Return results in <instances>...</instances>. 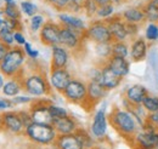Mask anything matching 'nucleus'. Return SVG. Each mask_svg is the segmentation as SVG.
I'll use <instances>...</instances> for the list:
<instances>
[{"label":"nucleus","mask_w":158,"mask_h":149,"mask_svg":"<svg viewBox=\"0 0 158 149\" xmlns=\"http://www.w3.org/2000/svg\"><path fill=\"white\" fill-rule=\"evenodd\" d=\"M108 120L112 127L124 138L134 139L135 135L138 133V121L131 112H129L128 109H120L118 107H113L108 116Z\"/></svg>","instance_id":"f257e3e1"},{"label":"nucleus","mask_w":158,"mask_h":149,"mask_svg":"<svg viewBox=\"0 0 158 149\" xmlns=\"http://www.w3.org/2000/svg\"><path fill=\"white\" fill-rule=\"evenodd\" d=\"M26 52L19 46H12L4 59L0 62V72L4 76L14 78L23 70L22 66L26 61Z\"/></svg>","instance_id":"f03ea898"},{"label":"nucleus","mask_w":158,"mask_h":149,"mask_svg":"<svg viewBox=\"0 0 158 149\" xmlns=\"http://www.w3.org/2000/svg\"><path fill=\"white\" fill-rule=\"evenodd\" d=\"M24 135L28 139H31L33 143L48 146L55 142L59 133L56 132L55 127L52 125L48 124H38L32 123L24 129Z\"/></svg>","instance_id":"7ed1b4c3"},{"label":"nucleus","mask_w":158,"mask_h":149,"mask_svg":"<svg viewBox=\"0 0 158 149\" xmlns=\"http://www.w3.org/2000/svg\"><path fill=\"white\" fill-rule=\"evenodd\" d=\"M23 90L34 97L40 96H50L51 95V84L50 80L46 79V76L43 73H32V74L23 76Z\"/></svg>","instance_id":"20e7f679"},{"label":"nucleus","mask_w":158,"mask_h":149,"mask_svg":"<svg viewBox=\"0 0 158 149\" xmlns=\"http://www.w3.org/2000/svg\"><path fill=\"white\" fill-rule=\"evenodd\" d=\"M51 103L52 102L48 98H34L32 101L29 113H31L33 123L52 125L54 118L51 116V114L49 112V106Z\"/></svg>","instance_id":"39448f33"},{"label":"nucleus","mask_w":158,"mask_h":149,"mask_svg":"<svg viewBox=\"0 0 158 149\" xmlns=\"http://www.w3.org/2000/svg\"><path fill=\"white\" fill-rule=\"evenodd\" d=\"M86 39H90L95 44L100 42H113V37L108 29L105 19H95L93 21L85 30Z\"/></svg>","instance_id":"423d86ee"},{"label":"nucleus","mask_w":158,"mask_h":149,"mask_svg":"<svg viewBox=\"0 0 158 149\" xmlns=\"http://www.w3.org/2000/svg\"><path fill=\"white\" fill-rule=\"evenodd\" d=\"M62 95L68 102L83 106L88 96V84L78 79H72Z\"/></svg>","instance_id":"0eeeda50"},{"label":"nucleus","mask_w":158,"mask_h":149,"mask_svg":"<svg viewBox=\"0 0 158 149\" xmlns=\"http://www.w3.org/2000/svg\"><path fill=\"white\" fill-rule=\"evenodd\" d=\"M86 30V29H85ZM85 30H77V29H72L69 27L62 26L61 24V30H60V45H62L63 47L71 49V50H76L80 47L83 38L85 37Z\"/></svg>","instance_id":"6e6552de"},{"label":"nucleus","mask_w":158,"mask_h":149,"mask_svg":"<svg viewBox=\"0 0 158 149\" xmlns=\"http://www.w3.org/2000/svg\"><path fill=\"white\" fill-rule=\"evenodd\" d=\"M60 30H61V24L52 22V21H46L39 32L40 41L44 45L50 46V47L54 45H59Z\"/></svg>","instance_id":"1a4fd4ad"},{"label":"nucleus","mask_w":158,"mask_h":149,"mask_svg":"<svg viewBox=\"0 0 158 149\" xmlns=\"http://www.w3.org/2000/svg\"><path fill=\"white\" fill-rule=\"evenodd\" d=\"M107 92L108 91L106 89H103V86L100 83L90 80L88 83V96H86V101L84 102V104L81 107L85 108L86 111L93 109L100 101L107 95Z\"/></svg>","instance_id":"9d476101"},{"label":"nucleus","mask_w":158,"mask_h":149,"mask_svg":"<svg viewBox=\"0 0 158 149\" xmlns=\"http://www.w3.org/2000/svg\"><path fill=\"white\" fill-rule=\"evenodd\" d=\"M105 22L108 26V29L113 37V41H125V39L129 37L127 30V23L122 15L111 16L105 19Z\"/></svg>","instance_id":"9b49d317"},{"label":"nucleus","mask_w":158,"mask_h":149,"mask_svg":"<svg viewBox=\"0 0 158 149\" xmlns=\"http://www.w3.org/2000/svg\"><path fill=\"white\" fill-rule=\"evenodd\" d=\"M49 80L54 90H56L60 93H63L68 84L72 81V75L67 70V68L51 69Z\"/></svg>","instance_id":"f8f14e48"},{"label":"nucleus","mask_w":158,"mask_h":149,"mask_svg":"<svg viewBox=\"0 0 158 149\" xmlns=\"http://www.w3.org/2000/svg\"><path fill=\"white\" fill-rule=\"evenodd\" d=\"M123 78L117 75L107 64V62L101 67V75H100L99 83L103 86V89H106L107 91L114 90L117 89L120 83H122Z\"/></svg>","instance_id":"ddd939ff"},{"label":"nucleus","mask_w":158,"mask_h":149,"mask_svg":"<svg viewBox=\"0 0 158 149\" xmlns=\"http://www.w3.org/2000/svg\"><path fill=\"white\" fill-rule=\"evenodd\" d=\"M141 149H155L158 147V131L143 130L138 132L133 139Z\"/></svg>","instance_id":"4468645a"},{"label":"nucleus","mask_w":158,"mask_h":149,"mask_svg":"<svg viewBox=\"0 0 158 149\" xmlns=\"http://www.w3.org/2000/svg\"><path fill=\"white\" fill-rule=\"evenodd\" d=\"M1 118L4 130H7L16 135H20L22 131H24V125L19 112H4L1 114Z\"/></svg>","instance_id":"2eb2a0df"},{"label":"nucleus","mask_w":158,"mask_h":149,"mask_svg":"<svg viewBox=\"0 0 158 149\" xmlns=\"http://www.w3.org/2000/svg\"><path fill=\"white\" fill-rule=\"evenodd\" d=\"M107 132V115L105 112V108H101L95 113L93 124H91V133L93 137L102 141Z\"/></svg>","instance_id":"dca6fc26"},{"label":"nucleus","mask_w":158,"mask_h":149,"mask_svg":"<svg viewBox=\"0 0 158 149\" xmlns=\"http://www.w3.org/2000/svg\"><path fill=\"white\" fill-rule=\"evenodd\" d=\"M51 51H52V56H51V69H61V68H66L69 55L68 51L62 46V45H54L51 46Z\"/></svg>","instance_id":"f3484780"},{"label":"nucleus","mask_w":158,"mask_h":149,"mask_svg":"<svg viewBox=\"0 0 158 149\" xmlns=\"http://www.w3.org/2000/svg\"><path fill=\"white\" fill-rule=\"evenodd\" d=\"M54 146L56 149H84L74 132L59 135L54 142Z\"/></svg>","instance_id":"a211bd4d"},{"label":"nucleus","mask_w":158,"mask_h":149,"mask_svg":"<svg viewBox=\"0 0 158 149\" xmlns=\"http://www.w3.org/2000/svg\"><path fill=\"white\" fill-rule=\"evenodd\" d=\"M52 126L55 127V130H56V132H57L59 135L73 133V132H76V130L78 129L77 121H76L72 116H69V115L63 116V118L54 119Z\"/></svg>","instance_id":"6ab92c4d"},{"label":"nucleus","mask_w":158,"mask_h":149,"mask_svg":"<svg viewBox=\"0 0 158 149\" xmlns=\"http://www.w3.org/2000/svg\"><path fill=\"white\" fill-rule=\"evenodd\" d=\"M148 95L147 89L143 85L135 84L127 89L125 91V101H128L131 104H142L143 99Z\"/></svg>","instance_id":"aec40b11"},{"label":"nucleus","mask_w":158,"mask_h":149,"mask_svg":"<svg viewBox=\"0 0 158 149\" xmlns=\"http://www.w3.org/2000/svg\"><path fill=\"white\" fill-rule=\"evenodd\" d=\"M107 64L110 66V68L116 73L117 75L124 78L129 74L130 72V63L127 58L118 56H111L107 61Z\"/></svg>","instance_id":"412c9836"},{"label":"nucleus","mask_w":158,"mask_h":149,"mask_svg":"<svg viewBox=\"0 0 158 149\" xmlns=\"http://www.w3.org/2000/svg\"><path fill=\"white\" fill-rule=\"evenodd\" d=\"M147 42L143 38H136L134 39L131 47H130V57L133 62H142L147 56Z\"/></svg>","instance_id":"4be33fe9"},{"label":"nucleus","mask_w":158,"mask_h":149,"mask_svg":"<svg viewBox=\"0 0 158 149\" xmlns=\"http://www.w3.org/2000/svg\"><path fill=\"white\" fill-rule=\"evenodd\" d=\"M22 78H23V70L19 75L11 78V80H9L7 83H5V85L2 86V93L7 97H15L21 92V90L23 89V83H22Z\"/></svg>","instance_id":"5701e85b"},{"label":"nucleus","mask_w":158,"mask_h":149,"mask_svg":"<svg viewBox=\"0 0 158 149\" xmlns=\"http://www.w3.org/2000/svg\"><path fill=\"white\" fill-rule=\"evenodd\" d=\"M122 17L128 23H136V24H140L143 21H146L143 10L139 7H130V9L124 10L122 12Z\"/></svg>","instance_id":"b1692460"},{"label":"nucleus","mask_w":158,"mask_h":149,"mask_svg":"<svg viewBox=\"0 0 158 149\" xmlns=\"http://www.w3.org/2000/svg\"><path fill=\"white\" fill-rule=\"evenodd\" d=\"M59 19L62 26L69 27L72 29H77V30H85V22L79 17H76L73 15H68V14H60Z\"/></svg>","instance_id":"393cba45"},{"label":"nucleus","mask_w":158,"mask_h":149,"mask_svg":"<svg viewBox=\"0 0 158 149\" xmlns=\"http://www.w3.org/2000/svg\"><path fill=\"white\" fill-rule=\"evenodd\" d=\"M74 133H76V136L78 137L79 142L81 143V146H83V148L84 149H91L94 146H95V141H94V138L89 135L88 131H85L84 129L78 127Z\"/></svg>","instance_id":"a878e982"},{"label":"nucleus","mask_w":158,"mask_h":149,"mask_svg":"<svg viewBox=\"0 0 158 149\" xmlns=\"http://www.w3.org/2000/svg\"><path fill=\"white\" fill-rule=\"evenodd\" d=\"M142 10H143L146 19H147L148 22L158 23V7L156 5H153V4L150 2V1H147V2L143 4Z\"/></svg>","instance_id":"bb28decb"},{"label":"nucleus","mask_w":158,"mask_h":149,"mask_svg":"<svg viewBox=\"0 0 158 149\" xmlns=\"http://www.w3.org/2000/svg\"><path fill=\"white\" fill-rule=\"evenodd\" d=\"M130 55L129 46L125 44V41H113L112 42V56L127 57Z\"/></svg>","instance_id":"cd10ccee"},{"label":"nucleus","mask_w":158,"mask_h":149,"mask_svg":"<svg viewBox=\"0 0 158 149\" xmlns=\"http://www.w3.org/2000/svg\"><path fill=\"white\" fill-rule=\"evenodd\" d=\"M95 51L98 54V56L105 59H108L112 56V42H100L96 44Z\"/></svg>","instance_id":"c85d7f7f"},{"label":"nucleus","mask_w":158,"mask_h":149,"mask_svg":"<svg viewBox=\"0 0 158 149\" xmlns=\"http://www.w3.org/2000/svg\"><path fill=\"white\" fill-rule=\"evenodd\" d=\"M4 12L7 15V17L12 19H19L21 21V10L19 9L17 4L14 1V2H7L5 4L4 6Z\"/></svg>","instance_id":"c756f323"},{"label":"nucleus","mask_w":158,"mask_h":149,"mask_svg":"<svg viewBox=\"0 0 158 149\" xmlns=\"http://www.w3.org/2000/svg\"><path fill=\"white\" fill-rule=\"evenodd\" d=\"M0 41L12 47L15 42V32L6 27H0Z\"/></svg>","instance_id":"7c9ffc66"},{"label":"nucleus","mask_w":158,"mask_h":149,"mask_svg":"<svg viewBox=\"0 0 158 149\" xmlns=\"http://www.w3.org/2000/svg\"><path fill=\"white\" fill-rule=\"evenodd\" d=\"M142 107L146 109L147 113L158 112V97L157 96H151L147 95L146 98L142 102Z\"/></svg>","instance_id":"2f4dec72"},{"label":"nucleus","mask_w":158,"mask_h":149,"mask_svg":"<svg viewBox=\"0 0 158 149\" xmlns=\"http://www.w3.org/2000/svg\"><path fill=\"white\" fill-rule=\"evenodd\" d=\"M114 12V5L113 2H108V4H105V5H100L99 9H98V12H96V16L99 18H108L113 15Z\"/></svg>","instance_id":"473e14b6"},{"label":"nucleus","mask_w":158,"mask_h":149,"mask_svg":"<svg viewBox=\"0 0 158 149\" xmlns=\"http://www.w3.org/2000/svg\"><path fill=\"white\" fill-rule=\"evenodd\" d=\"M21 11L28 16V17H33L34 15H37V11H38V7L35 4L28 1V0H23L21 2Z\"/></svg>","instance_id":"72a5a7b5"},{"label":"nucleus","mask_w":158,"mask_h":149,"mask_svg":"<svg viewBox=\"0 0 158 149\" xmlns=\"http://www.w3.org/2000/svg\"><path fill=\"white\" fill-rule=\"evenodd\" d=\"M98 9H99V4L95 0H85L84 1L83 10H84V12L88 17H90V18L94 17L98 12Z\"/></svg>","instance_id":"f704fd0d"},{"label":"nucleus","mask_w":158,"mask_h":149,"mask_svg":"<svg viewBox=\"0 0 158 149\" xmlns=\"http://www.w3.org/2000/svg\"><path fill=\"white\" fill-rule=\"evenodd\" d=\"M145 37L148 41H157L158 40V23L150 22L145 30Z\"/></svg>","instance_id":"c9c22d12"},{"label":"nucleus","mask_w":158,"mask_h":149,"mask_svg":"<svg viewBox=\"0 0 158 149\" xmlns=\"http://www.w3.org/2000/svg\"><path fill=\"white\" fill-rule=\"evenodd\" d=\"M49 112H50L51 116H52L54 119L63 118V116H67V115H68V113H67V111H66L64 108L59 107V106H56V104H54V103H51V104L49 106Z\"/></svg>","instance_id":"e433bc0d"},{"label":"nucleus","mask_w":158,"mask_h":149,"mask_svg":"<svg viewBox=\"0 0 158 149\" xmlns=\"http://www.w3.org/2000/svg\"><path fill=\"white\" fill-rule=\"evenodd\" d=\"M44 23V17L41 15H34L33 17H31V29L33 32H38L41 29Z\"/></svg>","instance_id":"4c0bfd02"},{"label":"nucleus","mask_w":158,"mask_h":149,"mask_svg":"<svg viewBox=\"0 0 158 149\" xmlns=\"http://www.w3.org/2000/svg\"><path fill=\"white\" fill-rule=\"evenodd\" d=\"M46 2H49L57 11H66L71 0H46Z\"/></svg>","instance_id":"58836bf2"},{"label":"nucleus","mask_w":158,"mask_h":149,"mask_svg":"<svg viewBox=\"0 0 158 149\" xmlns=\"http://www.w3.org/2000/svg\"><path fill=\"white\" fill-rule=\"evenodd\" d=\"M85 0H71L68 7L66 11H71V12H80L83 10V5H84Z\"/></svg>","instance_id":"ea45409f"},{"label":"nucleus","mask_w":158,"mask_h":149,"mask_svg":"<svg viewBox=\"0 0 158 149\" xmlns=\"http://www.w3.org/2000/svg\"><path fill=\"white\" fill-rule=\"evenodd\" d=\"M23 50H24L26 55L29 57L31 59H37V58H38V56H39L38 50L33 49V47H32V45H31L29 42H26V44L23 45Z\"/></svg>","instance_id":"a19ab883"},{"label":"nucleus","mask_w":158,"mask_h":149,"mask_svg":"<svg viewBox=\"0 0 158 149\" xmlns=\"http://www.w3.org/2000/svg\"><path fill=\"white\" fill-rule=\"evenodd\" d=\"M34 98L33 97H28V96H15L12 97V103L14 104H23V103H32Z\"/></svg>","instance_id":"79ce46f5"},{"label":"nucleus","mask_w":158,"mask_h":149,"mask_svg":"<svg viewBox=\"0 0 158 149\" xmlns=\"http://www.w3.org/2000/svg\"><path fill=\"white\" fill-rule=\"evenodd\" d=\"M125 23H127L128 35H129V37L135 38L136 37V34L139 33V24H136V23H128V22H125Z\"/></svg>","instance_id":"37998d69"},{"label":"nucleus","mask_w":158,"mask_h":149,"mask_svg":"<svg viewBox=\"0 0 158 149\" xmlns=\"http://www.w3.org/2000/svg\"><path fill=\"white\" fill-rule=\"evenodd\" d=\"M145 121H148V123L153 124L155 126H158V112L148 113V114H147V119H146Z\"/></svg>","instance_id":"c03bdc74"},{"label":"nucleus","mask_w":158,"mask_h":149,"mask_svg":"<svg viewBox=\"0 0 158 149\" xmlns=\"http://www.w3.org/2000/svg\"><path fill=\"white\" fill-rule=\"evenodd\" d=\"M10 49H11V47H10L9 45H6V44H4L2 41H0V62L4 59V57L6 56V54L9 52Z\"/></svg>","instance_id":"a18cd8bd"},{"label":"nucleus","mask_w":158,"mask_h":149,"mask_svg":"<svg viewBox=\"0 0 158 149\" xmlns=\"http://www.w3.org/2000/svg\"><path fill=\"white\" fill-rule=\"evenodd\" d=\"M12 101L7 99V98H0V109H6V108H11L12 107Z\"/></svg>","instance_id":"49530a36"},{"label":"nucleus","mask_w":158,"mask_h":149,"mask_svg":"<svg viewBox=\"0 0 158 149\" xmlns=\"http://www.w3.org/2000/svg\"><path fill=\"white\" fill-rule=\"evenodd\" d=\"M15 41L19 44V45H24L27 41H26V38H24V35L21 33V32H15Z\"/></svg>","instance_id":"de8ad7c7"},{"label":"nucleus","mask_w":158,"mask_h":149,"mask_svg":"<svg viewBox=\"0 0 158 149\" xmlns=\"http://www.w3.org/2000/svg\"><path fill=\"white\" fill-rule=\"evenodd\" d=\"M98 4L100 5H105V4H108V2H112V0H95Z\"/></svg>","instance_id":"09e8293b"},{"label":"nucleus","mask_w":158,"mask_h":149,"mask_svg":"<svg viewBox=\"0 0 158 149\" xmlns=\"http://www.w3.org/2000/svg\"><path fill=\"white\" fill-rule=\"evenodd\" d=\"M4 85H5V83H4V75H0V89H2Z\"/></svg>","instance_id":"8fccbe9b"},{"label":"nucleus","mask_w":158,"mask_h":149,"mask_svg":"<svg viewBox=\"0 0 158 149\" xmlns=\"http://www.w3.org/2000/svg\"><path fill=\"white\" fill-rule=\"evenodd\" d=\"M4 130V126H2V118H1V114H0V131Z\"/></svg>","instance_id":"3c124183"},{"label":"nucleus","mask_w":158,"mask_h":149,"mask_svg":"<svg viewBox=\"0 0 158 149\" xmlns=\"http://www.w3.org/2000/svg\"><path fill=\"white\" fill-rule=\"evenodd\" d=\"M148 1H150V2H152L153 5H156V6L158 7V0H148Z\"/></svg>","instance_id":"603ef678"},{"label":"nucleus","mask_w":158,"mask_h":149,"mask_svg":"<svg viewBox=\"0 0 158 149\" xmlns=\"http://www.w3.org/2000/svg\"><path fill=\"white\" fill-rule=\"evenodd\" d=\"M14 1H15V0H4L5 4H7V2H14Z\"/></svg>","instance_id":"864d4df0"},{"label":"nucleus","mask_w":158,"mask_h":149,"mask_svg":"<svg viewBox=\"0 0 158 149\" xmlns=\"http://www.w3.org/2000/svg\"><path fill=\"white\" fill-rule=\"evenodd\" d=\"M157 131H158V126H157Z\"/></svg>","instance_id":"5fc2aeb1"}]
</instances>
